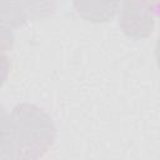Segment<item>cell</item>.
Instances as JSON below:
<instances>
[{
    "instance_id": "3957f363",
    "label": "cell",
    "mask_w": 160,
    "mask_h": 160,
    "mask_svg": "<svg viewBox=\"0 0 160 160\" xmlns=\"http://www.w3.org/2000/svg\"><path fill=\"white\" fill-rule=\"evenodd\" d=\"M75 6L78 9V12L84 16L86 20L89 21H108L109 19H111L116 11V8L119 6L118 2H108L104 4L102 8L99 9H92V6L90 5V2H75Z\"/></svg>"
},
{
    "instance_id": "5b68a950",
    "label": "cell",
    "mask_w": 160,
    "mask_h": 160,
    "mask_svg": "<svg viewBox=\"0 0 160 160\" xmlns=\"http://www.w3.org/2000/svg\"><path fill=\"white\" fill-rule=\"evenodd\" d=\"M155 58H156L158 66H159V69H160V36L158 38L156 44H155Z\"/></svg>"
},
{
    "instance_id": "277c9868",
    "label": "cell",
    "mask_w": 160,
    "mask_h": 160,
    "mask_svg": "<svg viewBox=\"0 0 160 160\" xmlns=\"http://www.w3.org/2000/svg\"><path fill=\"white\" fill-rule=\"evenodd\" d=\"M1 120V160H18L16 146L11 131L10 116L9 119H6V112L2 111Z\"/></svg>"
},
{
    "instance_id": "7a4b0ae2",
    "label": "cell",
    "mask_w": 160,
    "mask_h": 160,
    "mask_svg": "<svg viewBox=\"0 0 160 160\" xmlns=\"http://www.w3.org/2000/svg\"><path fill=\"white\" fill-rule=\"evenodd\" d=\"M159 4L146 1H125L119 10L121 30L135 40L148 38L155 25V11Z\"/></svg>"
},
{
    "instance_id": "6da1fadb",
    "label": "cell",
    "mask_w": 160,
    "mask_h": 160,
    "mask_svg": "<svg viewBox=\"0 0 160 160\" xmlns=\"http://www.w3.org/2000/svg\"><path fill=\"white\" fill-rule=\"evenodd\" d=\"M10 116L18 160H39L51 148L56 130L51 116L32 104L16 105Z\"/></svg>"
}]
</instances>
